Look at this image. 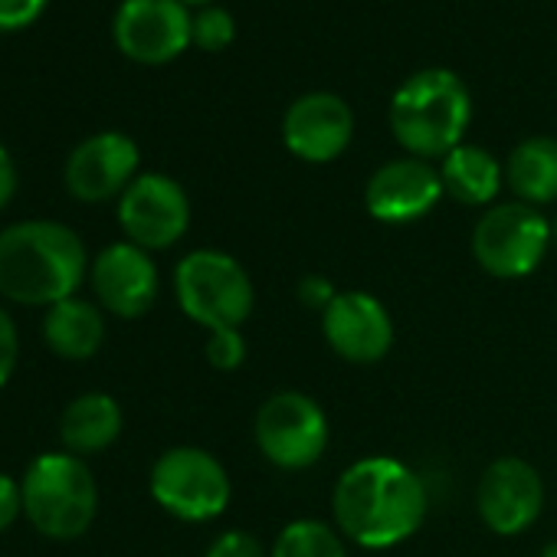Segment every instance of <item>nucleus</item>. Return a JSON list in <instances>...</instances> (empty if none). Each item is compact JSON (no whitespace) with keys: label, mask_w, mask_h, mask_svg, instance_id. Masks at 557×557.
I'll list each match as a JSON object with an SVG mask.
<instances>
[{"label":"nucleus","mask_w":557,"mask_h":557,"mask_svg":"<svg viewBox=\"0 0 557 557\" xmlns=\"http://www.w3.org/2000/svg\"><path fill=\"white\" fill-rule=\"evenodd\" d=\"M181 4H210V0H181Z\"/></svg>","instance_id":"2f4dec72"},{"label":"nucleus","mask_w":557,"mask_h":557,"mask_svg":"<svg viewBox=\"0 0 557 557\" xmlns=\"http://www.w3.org/2000/svg\"><path fill=\"white\" fill-rule=\"evenodd\" d=\"M550 249L547 216L521 200L492 203L472 230V256L495 278L531 275Z\"/></svg>","instance_id":"423d86ee"},{"label":"nucleus","mask_w":557,"mask_h":557,"mask_svg":"<svg viewBox=\"0 0 557 557\" xmlns=\"http://www.w3.org/2000/svg\"><path fill=\"white\" fill-rule=\"evenodd\" d=\"M89 269L79 233L57 220H21L0 230V296L17 306L73 299Z\"/></svg>","instance_id":"f03ea898"},{"label":"nucleus","mask_w":557,"mask_h":557,"mask_svg":"<svg viewBox=\"0 0 557 557\" xmlns=\"http://www.w3.org/2000/svg\"><path fill=\"white\" fill-rule=\"evenodd\" d=\"M475 508L492 534L515 537L537 521L544 508V482L531 462L502 456L482 472L475 485Z\"/></svg>","instance_id":"9d476101"},{"label":"nucleus","mask_w":557,"mask_h":557,"mask_svg":"<svg viewBox=\"0 0 557 557\" xmlns=\"http://www.w3.org/2000/svg\"><path fill=\"white\" fill-rule=\"evenodd\" d=\"M112 37L138 63H168L190 44V14L181 0H122Z\"/></svg>","instance_id":"9b49d317"},{"label":"nucleus","mask_w":557,"mask_h":557,"mask_svg":"<svg viewBox=\"0 0 557 557\" xmlns=\"http://www.w3.org/2000/svg\"><path fill=\"white\" fill-rule=\"evenodd\" d=\"M138 145L122 132H99L79 141L66 158V187L86 203L122 197L138 177Z\"/></svg>","instance_id":"dca6fc26"},{"label":"nucleus","mask_w":557,"mask_h":557,"mask_svg":"<svg viewBox=\"0 0 557 557\" xmlns=\"http://www.w3.org/2000/svg\"><path fill=\"white\" fill-rule=\"evenodd\" d=\"M207 361L216 371H236L246 361V342L239 335V329H220V332H207V348H203Z\"/></svg>","instance_id":"5701e85b"},{"label":"nucleus","mask_w":557,"mask_h":557,"mask_svg":"<svg viewBox=\"0 0 557 557\" xmlns=\"http://www.w3.org/2000/svg\"><path fill=\"white\" fill-rule=\"evenodd\" d=\"M24 515L57 541H73L89 531L99 511V485L89 466L73 453H47L30 462L21 479Z\"/></svg>","instance_id":"20e7f679"},{"label":"nucleus","mask_w":557,"mask_h":557,"mask_svg":"<svg viewBox=\"0 0 557 557\" xmlns=\"http://www.w3.org/2000/svg\"><path fill=\"white\" fill-rule=\"evenodd\" d=\"M550 243H554V246H557V220H554V223H550Z\"/></svg>","instance_id":"7c9ffc66"},{"label":"nucleus","mask_w":557,"mask_h":557,"mask_svg":"<svg viewBox=\"0 0 557 557\" xmlns=\"http://www.w3.org/2000/svg\"><path fill=\"white\" fill-rule=\"evenodd\" d=\"M44 342L53 355L66 361H86L92 358L106 342V319L102 309L86 299H63L47 309L44 319Z\"/></svg>","instance_id":"a211bd4d"},{"label":"nucleus","mask_w":557,"mask_h":557,"mask_svg":"<svg viewBox=\"0 0 557 557\" xmlns=\"http://www.w3.org/2000/svg\"><path fill=\"white\" fill-rule=\"evenodd\" d=\"M505 181L521 203L541 207L557 200V138L534 135L515 145L505 164Z\"/></svg>","instance_id":"aec40b11"},{"label":"nucleus","mask_w":557,"mask_h":557,"mask_svg":"<svg viewBox=\"0 0 557 557\" xmlns=\"http://www.w3.org/2000/svg\"><path fill=\"white\" fill-rule=\"evenodd\" d=\"M47 8V0H0V30H24Z\"/></svg>","instance_id":"a878e982"},{"label":"nucleus","mask_w":557,"mask_h":557,"mask_svg":"<svg viewBox=\"0 0 557 557\" xmlns=\"http://www.w3.org/2000/svg\"><path fill=\"white\" fill-rule=\"evenodd\" d=\"M443 190L466 207H488L502 190V164L479 145H459L443 158Z\"/></svg>","instance_id":"6ab92c4d"},{"label":"nucleus","mask_w":557,"mask_h":557,"mask_svg":"<svg viewBox=\"0 0 557 557\" xmlns=\"http://www.w3.org/2000/svg\"><path fill=\"white\" fill-rule=\"evenodd\" d=\"M335 528L358 547L404 544L426 518L423 479L394 456H368L348 466L332 492Z\"/></svg>","instance_id":"f257e3e1"},{"label":"nucleus","mask_w":557,"mask_h":557,"mask_svg":"<svg viewBox=\"0 0 557 557\" xmlns=\"http://www.w3.org/2000/svg\"><path fill=\"white\" fill-rule=\"evenodd\" d=\"M322 335L329 348L351 364H374L394 345V319L387 306L361 289L338 293L322 312Z\"/></svg>","instance_id":"4468645a"},{"label":"nucleus","mask_w":557,"mask_h":557,"mask_svg":"<svg viewBox=\"0 0 557 557\" xmlns=\"http://www.w3.org/2000/svg\"><path fill=\"white\" fill-rule=\"evenodd\" d=\"M269 557H348L338 528L319 518H296L272 541Z\"/></svg>","instance_id":"412c9836"},{"label":"nucleus","mask_w":557,"mask_h":557,"mask_svg":"<svg viewBox=\"0 0 557 557\" xmlns=\"http://www.w3.org/2000/svg\"><path fill=\"white\" fill-rule=\"evenodd\" d=\"M443 177L440 171L423 158H394L381 164L368 187H364V207L381 223H413L423 220L443 197Z\"/></svg>","instance_id":"ddd939ff"},{"label":"nucleus","mask_w":557,"mask_h":557,"mask_svg":"<svg viewBox=\"0 0 557 557\" xmlns=\"http://www.w3.org/2000/svg\"><path fill=\"white\" fill-rule=\"evenodd\" d=\"M119 223L128 243L141 249H168L190 226V200L168 174H138L119 197Z\"/></svg>","instance_id":"1a4fd4ad"},{"label":"nucleus","mask_w":557,"mask_h":557,"mask_svg":"<svg viewBox=\"0 0 557 557\" xmlns=\"http://www.w3.org/2000/svg\"><path fill=\"white\" fill-rule=\"evenodd\" d=\"M252 436L259 453L286 472L315 466L329 449V417L302 391H278L256 410Z\"/></svg>","instance_id":"0eeeda50"},{"label":"nucleus","mask_w":557,"mask_h":557,"mask_svg":"<svg viewBox=\"0 0 557 557\" xmlns=\"http://www.w3.org/2000/svg\"><path fill=\"white\" fill-rule=\"evenodd\" d=\"M472 119L466 83L449 70L413 73L391 99V132L413 158H446L462 145Z\"/></svg>","instance_id":"7ed1b4c3"},{"label":"nucleus","mask_w":557,"mask_h":557,"mask_svg":"<svg viewBox=\"0 0 557 557\" xmlns=\"http://www.w3.org/2000/svg\"><path fill=\"white\" fill-rule=\"evenodd\" d=\"M299 299H302V306H309L315 312H325L338 299V289L329 283L325 275H306L299 283Z\"/></svg>","instance_id":"cd10ccee"},{"label":"nucleus","mask_w":557,"mask_h":557,"mask_svg":"<svg viewBox=\"0 0 557 557\" xmlns=\"http://www.w3.org/2000/svg\"><path fill=\"white\" fill-rule=\"evenodd\" d=\"M151 495L181 521H213L226 511L233 485L216 456L200 446H174L151 466Z\"/></svg>","instance_id":"6e6552de"},{"label":"nucleus","mask_w":557,"mask_h":557,"mask_svg":"<svg viewBox=\"0 0 557 557\" xmlns=\"http://www.w3.org/2000/svg\"><path fill=\"white\" fill-rule=\"evenodd\" d=\"M92 293L99 309L115 319H141L158 299V265L135 243H112L92 262Z\"/></svg>","instance_id":"f8f14e48"},{"label":"nucleus","mask_w":557,"mask_h":557,"mask_svg":"<svg viewBox=\"0 0 557 557\" xmlns=\"http://www.w3.org/2000/svg\"><path fill=\"white\" fill-rule=\"evenodd\" d=\"M541 557H557V541H550V544H544V550H541Z\"/></svg>","instance_id":"c756f323"},{"label":"nucleus","mask_w":557,"mask_h":557,"mask_svg":"<svg viewBox=\"0 0 557 557\" xmlns=\"http://www.w3.org/2000/svg\"><path fill=\"white\" fill-rule=\"evenodd\" d=\"M236 37V24L230 17V11L223 8H203L200 14L190 17V44H197L207 53L226 50Z\"/></svg>","instance_id":"4be33fe9"},{"label":"nucleus","mask_w":557,"mask_h":557,"mask_svg":"<svg viewBox=\"0 0 557 557\" xmlns=\"http://www.w3.org/2000/svg\"><path fill=\"white\" fill-rule=\"evenodd\" d=\"M122 436V407L109 394H79L60 417V440L73 456L106 453Z\"/></svg>","instance_id":"f3484780"},{"label":"nucleus","mask_w":557,"mask_h":557,"mask_svg":"<svg viewBox=\"0 0 557 557\" xmlns=\"http://www.w3.org/2000/svg\"><path fill=\"white\" fill-rule=\"evenodd\" d=\"M351 135H355V112L335 92H306L286 109L283 119L286 148L309 164H329L338 154H345Z\"/></svg>","instance_id":"2eb2a0df"},{"label":"nucleus","mask_w":557,"mask_h":557,"mask_svg":"<svg viewBox=\"0 0 557 557\" xmlns=\"http://www.w3.org/2000/svg\"><path fill=\"white\" fill-rule=\"evenodd\" d=\"M17 358H21V335L17 325L11 319L8 309H0V387H4L14 371H17Z\"/></svg>","instance_id":"393cba45"},{"label":"nucleus","mask_w":557,"mask_h":557,"mask_svg":"<svg viewBox=\"0 0 557 557\" xmlns=\"http://www.w3.org/2000/svg\"><path fill=\"white\" fill-rule=\"evenodd\" d=\"M207 557H269V554L259 544V537H252L249 531H223L207 547Z\"/></svg>","instance_id":"b1692460"},{"label":"nucleus","mask_w":557,"mask_h":557,"mask_svg":"<svg viewBox=\"0 0 557 557\" xmlns=\"http://www.w3.org/2000/svg\"><path fill=\"white\" fill-rule=\"evenodd\" d=\"M24 515V488L14 475L0 472V534Z\"/></svg>","instance_id":"bb28decb"},{"label":"nucleus","mask_w":557,"mask_h":557,"mask_svg":"<svg viewBox=\"0 0 557 557\" xmlns=\"http://www.w3.org/2000/svg\"><path fill=\"white\" fill-rule=\"evenodd\" d=\"M174 296L181 312L207 332L243 329L256 302L239 259L220 249H194L177 262Z\"/></svg>","instance_id":"39448f33"},{"label":"nucleus","mask_w":557,"mask_h":557,"mask_svg":"<svg viewBox=\"0 0 557 557\" xmlns=\"http://www.w3.org/2000/svg\"><path fill=\"white\" fill-rule=\"evenodd\" d=\"M14 190H17V168H14L11 151L0 145V210L14 200Z\"/></svg>","instance_id":"c85d7f7f"}]
</instances>
